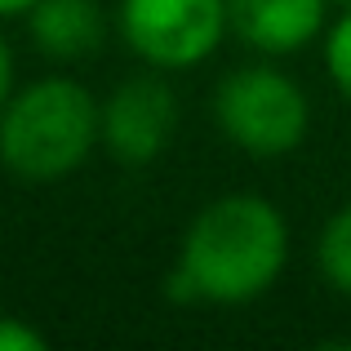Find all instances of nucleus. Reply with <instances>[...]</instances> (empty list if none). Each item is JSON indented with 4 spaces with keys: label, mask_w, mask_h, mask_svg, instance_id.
<instances>
[{
    "label": "nucleus",
    "mask_w": 351,
    "mask_h": 351,
    "mask_svg": "<svg viewBox=\"0 0 351 351\" xmlns=\"http://www.w3.org/2000/svg\"><path fill=\"white\" fill-rule=\"evenodd\" d=\"M289 258V227L263 196H223L196 214L182 240L178 293L205 302H249L267 293Z\"/></svg>",
    "instance_id": "f257e3e1"
},
{
    "label": "nucleus",
    "mask_w": 351,
    "mask_h": 351,
    "mask_svg": "<svg viewBox=\"0 0 351 351\" xmlns=\"http://www.w3.org/2000/svg\"><path fill=\"white\" fill-rule=\"evenodd\" d=\"M103 143V107L80 80L45 76L0 107V165L23 182H58Z\"/></svg>",
    "instance_id": "f03ea898"
},
{
    "label": "nucleus",
    "mask_w": 351,
    "mask_h": 351,
    "mask_svg": "<svg viewBox=\"0 0 351 351\" xmlns=\"http://www.w3.org/2000/svg\"><path fill=\"white\" fill-rule=\"evenodd\" d=\"M223 134L249 156H285L307 138L311 112L298 80L276 67H236L214 94Z\"/></svg>",
    "instance_id": "7ed1b4c3"
},
{
    "label": "nucleus",
    "mask_w": 351,
    "mask_h": 351,
    "mask_svg": "<svg viewBox=\"0 0 351 351\" xmlns=\"http://www.w3.org/2000/svg\"><path fill=\"white\" fill-rule=\"evenodd\" d=\"M227 32V0H120L125 45L160 71L205 62Z\"/></svg>",
    "instance_id": "20e7f679"
},
{
    "label": "nucleus",
    "mask_w": 351,
    "mask_h": 351,
    "mask_svg": "<svg viewBox=\"0 0 351 351\" xmlns=\"http://www.w3.org/2000/svg\"><path fill=\"white\" fill-rule=\"evenodd\" d=\"M178 125V98L160 76H134L107 98L103 143L120 165H152Z\"/></svg>",
    "instance_id": "39448f33"
},
{
    "label": "nucleus",
    "mask_w": 351,
    "mask_h": 351,
    "mask_svg": "<svg viewBox=\"0 0 351 351\" xmlns=\"http://www.w3.org/2000/svg\"><path fill=\"white\" fill-rule=\"evenodd\" d=\"M227 23L249 49L293 53L325 27V0H227Z\"/></svg>",
    "instance_id": "423d86ee"
},
{
    "label": "nucleus",
    "mask_w": 351,
    "mask_h": 351,
    "mask_svg": "<svg viewBox=\"0 0 351 351\" xmlns=\"http://www.w3.org/2000/svg\"><path fill=\"white\" fill-rule=\"evenodd\" d=\"M27 32L49 58H85L103 45V9L98 0H36L27 9Z\"/></svg>",
    "instance_id": "0eeeda50"
},
{
    "label": "nucleus",
    "mask_w": 351,
    "mask_h": 351,
    "mask_svg": "<svg viewBox=\"0 0 351 351\" xmlns=\"http://www.w3.org/2000/svg\"><path fill=\"white\" fill-rule=\"evenodd\" d=\"M316 263H320V271H325V280L334 285L338 293L351 298V205H343L325 223L320 245H316Z\"/></svg>",
    "instance_id": "6e6552de"
},
{
    "label": "nucleus",
    "mask_w": 351,
    "mask_h": 351,
    "mask_svg": "<svg viewBox=\"0 0 351 351\" xmlns=\"http://www.w3.org/2000/svg\"><path fill=\"white\" fill-rule=\"evenodd\" d=\"M325 62H329L334 85L351 98V5H347V14L334 23V32H329V40H325Z\"/></svg>",
    "instance_id": "1a4fd4ad"
},
{
    "label": "nucleus",
    "mask_w": 351,
    "mask_h": 351,
    "mask_svg": "<svg viewBox=\"0 0 351 351\" xmlns=\"http://www.w3.org/2000/svg\"><path fill=\"white\" fill-rule=\"evenodd\" d=\"M0 351H45V334L14 316H0Z\"/></svg>",
    "instance_id": "9d476101"
},
{
    "label": "nucleus",
    "mask_w": 351,
    "mask_h": 351,
    "mask_svg": "<svg viewBox=\"0 0 351 351\" xmlns=\"http://www.w3.org/2000/svg\"><path fill=\"white\" fill-rule=\"evenodd\" d=\"M9 94H14V53H9V40L0 36V107L9 103Z\"/></svg>",
    "instance_id": "9b49d317"
},
{
    "label": "nucleus",
    "mask_w": 351,
    "mask_h": 351,
    "mask_svg": "<svg viewBox=\"0 0 351 351\" xmlns=\"http://www.w3.org/2000/svg\"><path fill=\"white\" fill-rule=\"evenodd\" d=\"M36 0H0V18H14V14H27Z\"/></svg>",
    "instance_id": "f8f14e48"
},
{
    "label": "nucleus",
    "mask_w": 351,
    "mask_h": 351,
    "mask_svg": "<svg viewBox=\"0 0 351 351\" xmlns=\"http://www.w3.org/2000/svg\"><path fill=\"white\" fill-rule=\"evenodd\" d=\"M343 5H351V0H343Z\"/></svg>",
    "instance_id": "ddd939ff"
}]
</instances>
